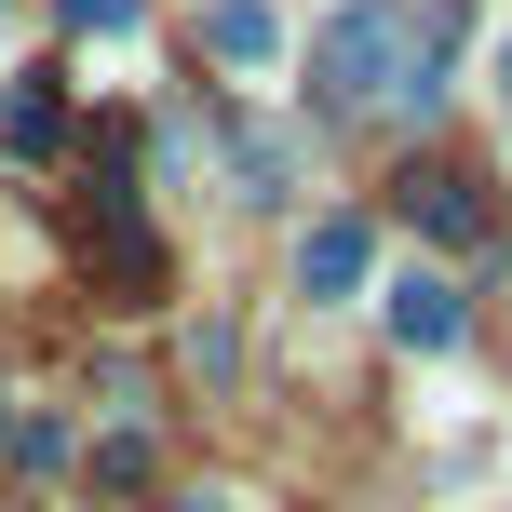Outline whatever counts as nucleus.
<instances>
[{
  "mask_svg": "<svg viewBox=\"0 0 512 512\" xmlns=\"http://www.w3.org/2000/svg\"><path fill=\"white\" fill-rule=\"evenodd\" d=\"M68 243H81V270H95L108 297H162V230L122 189V135H95V176H81V203H68Z\"/></svg>",
  "mask_w": 512,
  "mask_h": 512,
  "instance_id": "nucleus-1",
  "label": "nucleus"
},
{
  "mask_svg": "<svg viewBox=\"0 0 512 512\" xmlns=\"http://www.w3.org/2000/svg\"><path fill=\"white\" fill-rule=\"evenodd\" d=\"M324 68H337V95H351V108H391V122L432 108V54L405 68V14H351V27L324 41Z\"/></svg>",
  "mask_w": 512,
  "mask_h": 512,
  "instance_id": "nucleus-2",
  "label": "nucleus"
},
{
  "mask_svg": "<svg viewBox=\"0 0 512 512\" xmlns=\"http://www.w3.org/2000/svg\"><path fill=\"white\" fill-rule=\"evenodd\" d=\"M418 230L486 256V243H499V203H486V176H418Z\"/></svg>",
  "mask_w": 512,
  "mask_h": 512,
  "instance_id": "nucleus-3",
  "label": "nucleus"
},
{
  "mask_svg": "<svg viewBox=\"0 0 512 512\" xmlns=\"http://www.w3.org/2000/svg\"><path fill=\"white\" fill-rule=\"evenodd\" d=\"M297 283H310V297H351V283H364V216H324V230L297 243Z\"/></svg>",
  "mask_w": 512,
  "mask_h": 512,
  "instance_id": "nucleus-4",
  "label": "nucleus"
},
{
  "mask_svg": "<svg viewBox=\"0 0 512 512\" xmlns=\"http://www.w3.org/2000/svg\"><path fill=\"white\" fill-rule=\"evenodd\" d=\"M203 41H216V68H270V41H283V27H270V0H216V14H203Z\"/></svg>",
  "mask_w": 512,
  "mask_h": 512,
  "instance_id": "nucleus-5",
  "label": "nucleus"
},
{
  "mask_svg": "<svg viewBox=\"0 0 512 512\" xmlns=\"http://www.w3.org/2000/svg\"><path fill=\"white\" fill-rule=\"evenodd\" d=\"M391 337H405V351H445V337H459V297H445V283H405V297H391Z\"/></svg>",
  "mask_w": 512,
  "mask_h": 512,
  "instance_id": "nucleus-6",
  "label": "nucleus"
},
{
  "mask_svg": "<svg viewBox=\"0 0 512 512\" xmlns=\"http://www.w3.org/2000/svg\"><path fill=\"white\" fill-rule=\"evenodd\" d=\"M0 135H14V149H54V135H68V95H54V81H27V95H14V122H0Z\"/></svg>",
  "mask_w": 512,
  "mask_h": 512,
  "instance_id": "nucleus-7",
  "label": "nucleus"
}]
</instances>
